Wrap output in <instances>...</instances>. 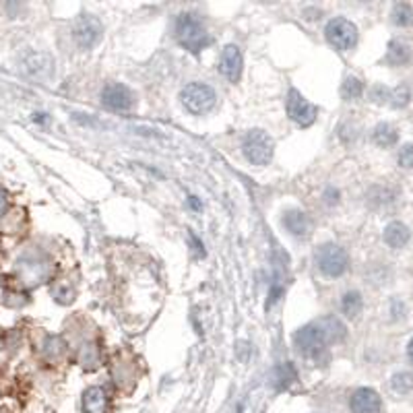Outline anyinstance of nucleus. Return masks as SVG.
Listing matches in <instances>:
<instances>
[{
  "instance_id": "nucleus-2",
  "label": "nucleus",
  "mask_w": 413,
  "mask_h": 413,
  "mask_svg": "<svg viewBox=\"0 0 413 413\" xmlns=\"http://www.w3.org/2000/svg\"><path fill=\"white\" fill-rule=\"evenodd\" d=\"M180 102L191 114L203 116L213 110L217 95H215V89L207 83H191L180 91Z\"/></svg>"
},
{
  "instance_id": "nucleus-4",
  "label": "nucleus",
  "mask_w": 413,
  "mask_h": 413,
  "mask_svg": "<svg viewBox=\"0 0 413 413\" xmlns=\"http://www.w3.org/2000/svg\"><path fill=\"white\" fill-rule=\"evenodd\" d=\"M316 267L325 277H341L349 267L347 252L337 244H323L316 250Z\"/></svg>"
},
{
  "instance_id": "nucleus-1",
  "label": "nucleus",
  "mask_w": 413,
  "mask_h": 413,
  "mask_svg": "<svg viewBox=\"0 0 413 413\" xmlns=\"http://www.w3.org/2000/svg\"><path fill=\"white\" fill-rule=\"evenodd\" d=\"M176 37H178L180 46L186 48L193 54H198L211 42V37H209L205 25L200 23V19H196L191 13L178 15V19H176Z\"/></svg>"
},
{
  "instance_id": "nucleus-27",
  "label": "nucleus",
  "mask_w": 413,
  "mask_h": 413,
  "mask_svg": "<svg viewBox=\"0 0 413 413\" xmlns=\"http://www.w3.org/2000/svg\"><path fill=\"white\" fill-rule=\"evenodd\" d=\"M6 209H8V198H6V193L0 188V217L6 213Z\"/></svg>"
},
{
  "instance_id": "nucleus-10",
  "label": "nucleus",
  "mask_w": 413,
  "mask_h": 413,
  "mask_svg": "<svg viewBox=\"0 0 413 413\" xmlns=\"http://www.w3.org/2000/svg\"><path fill=\"white\" fill-rule=\"evenodd\" d=\"M242 68H244V58H242L240 48L234 44L225 46L220 58L221 75L229 83H238L242 77Z\"/></svg>"
},
{
  "instance_id": "nucleus-6",
  "label": "nucleus",
  "mask_w": 413,
  "mask_h": 413,
  "mask_svg": "<svg viewBox=\"0 0 413 413\" xmlns=\"http://www.w3.org/2000/svg\"><path fill=\"white\" fill-rule=\"evenodd\" d=\"M294 345L306 358H316L318 354L325 352V347L329 345V339H327L325 330L321 329L316 323H312V325H306L302 329L296 330Z\"/></svg>"
},
{
  "instance_id": "nucleus-15",
  "label": "nucleus",
  "mask_w": 413,
  "mask_h": 413,
  "mask_svg": "<svg viewBox=\"0 0 413 413\" xmlns=\"http://www.w3.org/2000/svg\"><path fill=\"white\" fill-rule=\"evenodd\" d=\"M383 238H385L386 246L399 250V248L407 246V242L412 240V232H409V227H407L405 223H401V221H390L385 227Z\"/></svg>"
},
{
  "instance_id": "nucleus-24",
  "label": "nucleus",
  "mask_w": 413,
  "mask_h": 413,
  "mask_svg": "<svg viewBox=\"0 0 413 413\" xmlns=\"http://www.w3.org/2000/svg\"><path fill=\"white\" fill-rule=\"evenodd\" d=\"M294 381H296V370L292 368V364L279 366L275 370V385L279 388H287Z\"/></svg>"
},
{
  "instance_id": "nucleus-26",
  "label": "nucleus",
  "mask_w": 413,
  "mask_h": 413,
  "mask_svg": "<svg viewBox=\"0 0 413 413\" xmlns=\"http://www.w3.org/2000/svg\"><path fill=\"white\" fill-rule=\"evenodd\" d=\"M372 100L374 102H378V104H385L390 100V89H386L383 85H378V87H374L372 89Z\"/></svg>"
},
{
  "instance_id": "nucleus-22",
  "label": "nucleus",
  "mask_w": 413,
  "mask_h": 413,
  "mask_svg": "<svg viewBox=\"0 0 413 413\" xmlns=\"http://www.w3.org/2000/svg\"><path fill=\"white\" fill-rule=\"evenodd\" d=\"M341 93L345 100H358L364 93V83L359 81L358 77H347L343 87H341Z\"/></svg>"
},
{
  "instance_id": "nucleus-7",
  "label": "nucleus",
  "mask_w": 413,
  "mask_h": 413,
  "mask_svg": "<svg viewBox=\"0 0 413 413\" xmlns=\"http://www.w3.org/2000/svg\"><path fill=\"white\" fill-rule=\"evenodd\" d=\"M287 114H289V118H292L298 126L306 128V126H312V124H314V120H316V116H318V110H316L314 104H310V102L304 97L300 91L292 89L289 95H287Z\"/></svg>"
},
{
  "instance_id": "nucleus-9",
  "label": "nucleus",
  "mask_w": 413,
  "mask_h": 413,
  "mask_svg": "<svg viewBox=\"0 0 413 413\" xmlns=\"http://www.w3.org/2000/svg\"><path fill=\"white\" fill-rule=\"evenodd\" d=\"M102 104L114 112H126L135 106V95L124 83H108L102 89Z\"/></svg>"
},
{
  "instance_id": "nucleus-18",
  "label": "nucleus",
  "mask_w": 413,
  "mask_h": 413,
  "mask_svg": "<svg viewBox=\"0 0 413 413\" xmlns=\"http://www.w3.org/2000/svg\"><path fill=\"white\" fill-rule=\"evenodd\" d=\"M372 140H374L378 147L388 149V147L397 145V140H399V133H397V128H395L393 124L381 122V124H378V126H374V131H372Z\"/></svg>"
},
{
  "instance_id": "nucleus-25",
  "label": "nucleus",
  "mask_w": 413,
  "mask_h": 413,
  "mask_svg": "<svg viewBox=\"0 0 413 413\" xmlns=\"http://www.w3.org/2000/svg\"><path fill=\"white\" fill-rule=\"evenodd\" d=\"M397 162L401 167L405 169H412L413 167V143H407L399 149V155H397Z\"/></svg>"
},
{
  "instance_id": "nucleus-14",
  "label": "nucleus",
  "mask_w": 413,
  "mask_h": 413,
  "mask_svg": "<svg viewBox=\"0 0 413 413\" xmlns=\"http://www.w3.org/2000/svg\"><path fill=\"white\" fill-rule=\"evenodd\" d=\"M83 412L106 413L108 412V395L102 386H89L83 393Z\"/></svg>"
},
{
  "instance_id": "nucleus-3",
  "label": "nucleus",
  "mask_w": 413,
  "mask_h": 413,
  "mask_svg": "<svg viewBox=\"0 0 413 413\" xmlns=\"http://www.w3.org/2000/svg\"><path fill=\"white\" fill-rule=\"evenodd\" d=\"M273 149H275L273 138L269 137V133H265L261 128L250 131L242 143V153L252 165L269 164L273 160Z\"/></svg>"
},
{
  "instance_id": "nucleus-12",
  "label": "nucleus",
  "mask_w": 413,
  "mask_h": 413,
  "mask_svg": "<svg viewBox=\"0 0 413 413\" xmlns=\"http://www.w3.org/2000/svg\"><path fill=\"white\" fill-rule=\"evenodd\" d=\"M281 223H283V227H285L292 236H296V238H306V236L310 234V229H312V221H310V217H308L304 211H298V209L285 211L283 217H281Z\"/></svg>"
},
{
  "instance_id": "nucleus-11",
  "label": "nucleus",
  "mask_w": 413,
  "mask_h": 413,
  "mask_svg": "<svg viewBox=\"0 0 413 413\" xmlns=\"http://www.w3.org/2000/svg\"><path fill=\"white\" fill-rule=\"evenodd\" d=\"M352 413H383V399L374 388L361 386L349 399Z\"/></svg>"
},
{
  "instance_id": "nucleus-20",
  "label": "nucleus",
  "mask_w": 413,
  "mask_h": 413,
  "mask_svg": "<svg viewBox=\"0 0 413 413\" xmlns=\"http://www.w3.org/2000/svg\"><path fill=\"white\" fill-rule=\"evenodd\" d=\"M390 21L397 25V28H409L413 25V6L407 2H399L393 6V13H390Z\"/></svg>"
},
{
  "instance_id": "nucleus-23",
  "label": "nucleus",
  "mask_w": 413,
  "mask_h": 413,
  "mask_svg": "<svg viewBox=\"0 0 413 413\" xmlns=\"http://www.w3.org/2000/svg\"><path fill=\"white\" fill-rule=\"evenodd\" d=\"M409 100H412V91H409V87L401 85V87H397V89H393V91H390V100H388V104H390L393 108H405V106L409 104Z\"/></svg>"
},
{
  "instance_id": "nucleus-19",
  "label": "nucleus",
  "mask_w": 413,
  "mask_h": 413,
  "mask_svg": "<svg viewBox=\"0 0 413 413\" xmlns=\"http://www.w3.org/2000/svg\"><path fill=\"white\" fill-rule=\"evenodd\" d=\"M364 308V298L359 292H347L341 300V310L347 318H358Z\"/></svg>"
},
{
  "instance_id": "nucleus-13",
  "label": "nucleus",
  "mask_w": 413,
  "mask_h": 413,
  "mask_svg": "<svg viewBox=\"0 0 413 413\" xmlns=\"http://www.w3.org/2000/svg\"><path fill=\"white\" fill-rule=\"evenodd\" d=\"M23 66L31 77H37V79H46L54 73V60L48 54H42V52H33L23 60Z\"/></svg>"
},
{
  "instance_id": "nucleus-8",
  "label": "nucleus",
  "mask_w": 413,
  "mask_h": 413,
  "mask_svg": "<svg viewBox=\"0 0 413 413\" xmlns=\"http://www.w3.org/2000/svg\"><path fill=\"white\" fill-rule=\"evenodd\" d=\"M102 35H104V28H102L100 19L93 15H83L73 29V37L83 50H91L93 46H97Z\"/></svg>"
},
{
  "instance_id": "nucleus-21",
  "label": "nucleus",
  "mask_w": 413,
  "mask_h": 413,
  "mask_svg": "<svg viewBox=\"0 0 413 413\" xmlns=\"http://www.w3.org/2000/svg\"><path fill=\"white\" fill-rule=\"evenodd\" d=\"M390 386L397 395H407L413 390V374L412 372H397L390 378Z\"/></svg>"
},
{
  "instance_id": "nucleus-17",
  "label": "nucleus",
  "mask_w": 413,
  "mask_h": 413,
  "mask_svg": "<svg viewBox=\"0 0 413 413\" xmlns=\"http://www.w3.org/2000/svg\"><path fill=\"white\" fill-rule=\"evenodd\" d=\"M316 325L325 330V335H327L329 343H339V341H343V339H345V335H347L345 325H343L339 318H335V316H325V318L316 321Z\"/></svg>"
},
{
  "instance_id": "nucleus-5",
  "label": "nucleus",
  "mask_w": 413,
  "mask_h": 413,
  "mask_svg": "<svg viewBox=\"0 0 413 413\" xmlns=\"http://www.w3.org/2000/svg\"><path fill=\"white\" fill-rule=\"evenodd\" d=\"M325 37L330 46L339 52H347L358 44V28L349 19L335 17L325 28Z\"/></svg>"
},
{
  "instance_id": "nucleus-16",
  "label": "nucleus",
  "mask_w": 413,
  "mask_h": 413,
  "mask_svg": "<svg viewBox=\"0 0 413 413\" xmlns=\"http://www.w3.org/2000/svg\"><path fill=\"white\" fill-rule=\"evenodd\" d=\"M412 60V46L405 40H393L386 50V62L390 66H403Z\"/></svg>"
},
{
  "instance_id": "nucleus-28",
  "label": "nucleus",
  "mask_w": 413,
  "mask_h": 413,
  "mask_svg": "<svg viewBox=\"0 0 413 413\" xmlns=\"http://www.w3.org/2000/svg\"><path fill=\"white\" fill-rule=\"evenodd\" d=\"M407 358H409V361L413 364V339L409 341V345H407Z\"/></svg>"
}]
</instances>
